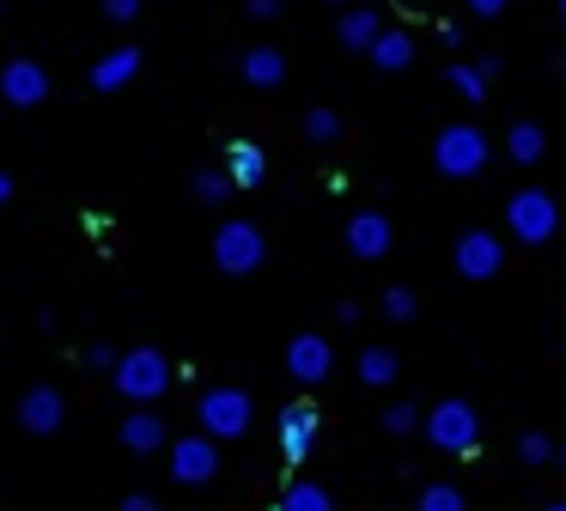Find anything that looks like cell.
Wrapping results in <instances>:
<instances>
[{
  "label": "cell",
  "mask_w": 566,
  "mask_h": 511,
  "mask_svg": "<svg viewBox=\"0 0 566 511\" xmlns=\"http://www.w3.org/2000/svg\"><path fill=\"white\" fill-rule=\"evenodd\" d=\"M98 7H104V19H111V24H135L140 19V0H98Z\"/></svg>",
  "instance_id": "obj_30"
},
{
  "label": "cell",
  "mask_w": 566,
  "mask_h": 511,
  "mask_svg": "<svg viewBox=\"0 0 566 511\" xmlns=\"http://www.w3.org/2000/svg\"><path fill=\"white\" fill-rule=\"evenodd\" d=\"M135 73H140V49H111V55L92 67V92H123Z\"/></svg>",
  "instance_id": "obj_18"
},
{
  "label": "cell",
  "mask_w": 566,
  "mask_h": 511,
  "mask_svg": "<svg viewBox=\"0 0 566 511\" xmlns=\"http://www.w3.org/2000/svg\"><path fill=\"white\" fill-rule=\"evenodd\" d=\"M196 420H201V432H213V438H244V432H250V420H256V401H250L244 389H232V384L201 389Z\"/></svg>",
  "instance_id": "obj_5"
},
{
  "label": "cell",
  "mask_w": 566,
  "mask_h": 511,
  "mask_svg": "<svg viewBox=\"0 0 566 511\" xmlns=\"http://www.w3.org/2000/svg\"><path fill=\"white\" fill-rule=\"evenodd\" d=\"M420 511H463V493L451 481H427L420 487Z\"/></svg>",
  "instance_id": "obj_27"
},
{
  "label": "cell",
  "mask_w": 566,
  "mask_h": 511,
  "mask_svg": "<svg viewBox=\"0 0 566 511\" xmlns=\"http://www.w3.org/2000/svg\"><path fill=\"white\" fill-rule=\"evenodd\" d=\"M366 55H371V67H378V73H402L408 61H415V36H408L402 24H384V36L366 49Z\"/></svg>",
  "instance_id": "obj_15"
},
{
  "label": "cell",
  "mask_w": 566,
  "mask_h": 511,
  "mask_svg": "<svg viewBox=\"0 0 566 511\" xmlns=\"http://www.w3.org/2000/svg\"><path fill=\"white\" fill-rule=\"evenodd\" d=\"M305 140H311V146L342 140V116H335V109H305Z\"/></svg>",
  "instance_id": "obj_26"
},
{
  "label": "cell",
  "mask_w": 566,
  "mask_h": 511,
  "mask_svg": "<svg viewBox=\"0 0 566 511\" xmlns=\"http://www.w3.org/2000/svg\"><path fill=\"white\" fill-rule=\"evenodd\" d=\"M542 153H548L542 122H512V134H505V158H512V165H536Z\"/></svg>",
  "instance_id": "obj_20"
},
{
  "label": "cell",
  "mask_w": 566,
  "mask_h": 511,
  "mask_svg": "<svg viewBox=\"0 0 566 511\" xmlns=\"http://www.w3.org/2000/svg\"><path fill=\"white\" fill-rule=\"evenodd\" d=\"M444 80H451V92L463 97V104H481V97H488V85H493V73L481 67V61H451V67H444Z\"/></svg>",
  "instance_id": "obj_21"
},
{
  "label": "cell",
  "mask_w": 566,
  "mask_h": 511,
  "mask_svg": "<svg viewBox=\"0 0 566 511\" xmlns=\"http://www.w3.org/2000/svg\"><path fill=\"white\" fill-rule=\"evenodd\" d=\"M189 189H196V201L213 207V201H226L238 182H232V170H196V182H189Z\"/></svg>",
  "instance_id": "obj_25"
},
{
  "label": "cell",
  "mask_w": 566,
  "mask_h": 511,
  "mask_svg": "<svg viewBox=\"0 0 566 511\" xmlns=\"http://www.w3.org/2000/svg\"><path fill=\"white\" fill-rule=\"evenodd\" d=\"M451 268L463 280H493L505 268V243L500 231H463V238L451 243Z\"/></svg>",
  "instance_id": "obj_7"
},
{
  "label": "cell",
  "mask_w": 566,
  "mask_h": 511,
  "mask_svg": "<svg viewBox=\"0 0 566 511\" xmlns=\"http://www.w3.org/2000/svg\"><path fill=\"white\" fill-rule=\"evenodd\" d=\"M116 359H123V353H111V347H92L86 353V365H98V372H116Z\"/></svg>",
  "instance_id": "obj_31"
},
{
  "label": "cell",
  "mask_w": 566,
  "mask_h": 511,
  "mask_svg": "<svg viewBox=\"0 0 566 511\" xmlns=\"http://www.w3.org/2000/svg\"><path fill=\"white\" fill-rule=\"evenodd\" d=\"M488 158H493V140L475 128V122H451V128H439V140H432V165H439V177H451V182L475 177Z\"/></svg>",
  "instance_id": "obj_2"
},
{
  "label": "cell",
  "mask_w": 566,
  "mask_h": 511,
  "mask_svg": "<svg viewBox=\"0 0 566 511\" xmlns=\"http://www.w3.org/2000/svg\"><path fill=\"white\" fill-rule=\"evenodd\" d=\"M262 255H269V243H262V231L250 219H226L213 231V262H220V274H256Z\"/></svg>",
  "instance_id": "obj_6"
},
{
  "label": "cell",
  "mask_w": 566,
  "mask_h": 511,
  "mask_svg": "<svg viewBox=\"0 0 566 511\" xmlns=\"http://www.w3.org/2000/svg\"><path fill=\"white\" fill-rule=\"evenodd\" d=\"M463 7H469V12H481V19H500L505 0H463Z\"/></svg>",
  "instance_id": "obj_32"
},
{
  "label": "cell",
  "mask_w": 566,
  "mask_h": 511,
  "mask_svg": "<svg viewBox=\"0 0 566 511\" xmlns=\"http://www.w3.org/2000/svg\"><path fill=\"white\" fill-rule=\"evenodd\" d=\"M542 511H566V499H548V505H542Z\"/></svg>",
  "instance_id": "obj_36"
},
{
  "label": "cell",
  "mask_w": 566,
  "mask_h": 511,
  "mask_svg": "<svg viewBox=\"0 0 566 511\" xmlns=\"http://www.w3.org/2000/svg\"><path fill=\"white\" fill-rule=\"evenodd\" d=\"M116 389H123L128 401H159L165 389H171V359H165L159 347H135L116 359Z\"/></svg>",
  "instance_id": "obj_4"
},
{
  "label": "cell",
  "mask_w": 566,
  "mask_h": 511,
  "mask_svg": "<svg viewBox=\"0 0 566 511\" xmlns=\"http://www.w3.org/2000/svg\"><path fill=\"white\" fill-rule=\"evenodd\" d=\"M335 36H342V49H359V55H366V49L384 36V12H371V7H347V12H342V24H335Z\"/></svg>",
  "instance_id": "obj_14"
},
{
  "label": "cell",
  "mask_w": 566,
  "mask_h": 511,
  "mask_svg": "<svg viewBox=\"0 0 566 511\" xmlns=\"http://www.w3.org/2000/svg\"><path fill=\"white\" fill-rule=\"evenodd\" d=\"M560 19H566V0H560Z\"/></svg>",
  "instance_id": "obj_38"
},
{
  "label": "cell",
  "mask_w": 566,
  "mask_h": 511,
  "mask_svg": "<svg viewBox=\"0 0 566 511\" xmlns=\"http://www.w3.org/2000/svg\"><path fill=\"white\" fill-rule=\"evenodd\" d=\"M274 432H281V457L286 462H305L311 450H317V408H311V401H286Z\"/></svg>",
  "instance_id": "obj_10"
},
{
  "label": "cell",
  "mask_w": 566,
  "mask_h": 511,
  "mask_svg": "<svg viewBox=\"0 0 566 511\" xmlns=\"http://www.w3.org/2000/svg\"><path fill=\"white\" fill-rule=\"evenodd\" d=\"M281 511H335V505H329V493H323L317 481H293L281 493Z\"/></svg>",
  "instance_id": "obj_23"
},
{
  "label": "cell",
  "mask_w": 566,
  "mask_h": 511,
  "mask_svg": "<svg viewBox=\"0 0 566 511\" xmlns=\"http://www.w3.org/2000/svg\"><path fill=\"white\" fill-rule=\"evenodd\" d=\"M0 97L13 109H38L43 97H50V73H43L38 61H7V67H0Z\"/></svg>",
  "instance_id": "obj_11"
},
{
  "label": "cell",
  "mask_w": 566,
  "mask_h": 511,
  "mask_svg": "<svg viewBox=\"0 0 566 511\" xmlns=\"http://www.w3.org/2000/svg\"><path fill=\"white\" fill-rule=\"evenodd\" d=\"M329 365H335V353H329V341H323V335H293V341H286V372H293L298 384H323Z\"/></svg>",
  "instance_id": "obj_13"
},
{
  "label": "cell",
  "mask_w": 566,
  "mask_h": 511,
  "mask_svg": "<svg viewBox=\"0 0 566 511\" xmlns=\"http://www.w3.org/2000/svg\"><path fill=\"white\" fill-rule=\"evenodd\" d=\"M505 231H512L517 243H548L554 231H560V201H554L548 189H517L512 201H505Z\"/></svg>",
  "instance_id": "obj_3"
},
{
  "label": "cell",
  "mask_w": 566,
  "mask_h": 511,
  "mask_svg": "<svg viewBox=\"0 0 566 511\" xmlns=\"http://www.w3.org/2000/svg\"><path fill=\"white\" fill-rule=\"evenodd\" d=\"M427 445L432 450H444V457H469V450L481 445V408L475 401H463V396H444L439 408H427Z\"/></svg>",
  "instance_id": "obj_1"
},
{
  "label": "cell",
  "mask_w": 566,
  "mask_h": 511,
  "mask_svg": "<svg viewBox=\"0 0 566 511\" xmlns=\"http://www.w3.org/2000/svg\"><path fill=\"white\" fill-rule=\"evenodd\" d=\"M560 462H566V445H560Z\"/></svg>",
  "instance_id": "obj_39"
},
{
  "label": "cell",
  "mask_w": 566,
  "mask_h": 511,
  "mask_svg": "<svg viewBox=\"0 0 566 511\" xmlns=\"http://www.w3.org/2000/svg\"><path fill=\"white\" fill-rule=\"evenodd\" d=\"M390 243H396L390 213L366 207V213H354V219H347V250H354V262H378V255H390Z\"/></svg>",
  "instance_id": "obj_9"
},
{
  "label": "cell",
  "mask_w": 566,
  "mask_h": 511,
  "mask_svg": "<svg viewBox=\"0 0 566 511\" xmlns=\"http://www.w3.org/2000/svg\"><path fill=\"white\" fill-rule=\"evenodd\" d=\"M213 474H220V438H213V432L177 438V445H171V481H184V487H208Z\"/></svg>",
  "instance_id": "obj_8"
},
{
  "label": "cell",
  "mask_w": 566,
  "mask_h": 511,
  "mask_svg": "<svg viewBox=\"0 0 566 511\" xmlns=\"http://www.w3.org/2000/svg\"><path fill=\"white\" fill-rule=\"evenodd\" d=\"M378 420H384V432H390V438H408V432H420V426H427V414H420L415 401H390Z\"/></svg>",
  "instance_id": "obj_24"
},
{
  "label": "cell",
  "mask_w": 566,
  "mask_h": 511,
  "mask_svg": "<svg viewBox=\"0 0 566 511\" xmlns=\"http://www.w3.org/2000/svg\"><path fill=\"white\" fill-rule=\"evenodd\" d=\"M62 420H67V401H62V389L38 384V389H25V396H19V426H25V432L50 438V432H62Z\"/></svg>",
  "instance_id": "obj_12"
},
{
  "label": "cell",
  "mask_w": 566,
  "mask_h": 511,
  "mask_svg": "<svg viewBox=\"0 0 566 511\" xmlns=\"http://www.w3.org/2000/svg\"><path fill=\"white\" fill-rule=\"evenodd\" d=\"M329 7H347V0H329Z\"/></svg>",
  "instance_id": "obj_37"
},
{
  "label": "cell",
  "mask_w": 566,
  "mask_h": 511,
  "mask_svg": "<svg viewBox=\"0 0 566 511\" xmlns=\"http://www.w3.org/2000/svg\"><path fill=\"white\" fill-rule=\"evenodd\" d=\"M226 170H232L238 189H262V177H269V153H262L256 140H232V153H226Z\"/></svg>",
  "instance_id": "obj_16"
},
{
  "label": "cell",
  "mask_w": 566,
  "mask_h": 511,
  "mask_svg": "<svg viewBox=\"0 0 566 511\" xmlns=\"http://www.w3.org/2000/svg\"><path fill=\"white\" fill-rule=\"evenodd\" d=\"M123 511H159V499H153V493H128Z\"/></svg>",
  "instance_id": "obj_33"
},
{
  "label": "cell",
  "mask_w": 566,
  "mask_h": 511,
  "mask_svg": "<svg viewBox=\"0 0 566 511\" xmlns=\"http://www.w3.org/2000/svg\"><path fill=\"white\" fill-rule=\"evenodd\" d=\"M238 67H244V80L256 85V92H274V85L286 80V55H281V49H250Z\"/></svg>",
  "instance_id": "obj_19"
},
{
  "label": "cell",
  "mask_w": 566,
  "mask_h": 511,
  "mask_svg": "<svg viewBox=\"0 0 566 511\" xmlns=\"http://www.w3.org/2000/svg\"><path fill=\"white\" fill-rule=\"evenodd\" d=\"M396 372H402V359H396L390 347H366V353H359V384L384 389V384H396Z\"/></svg>",
  "instance_id": "obj_22"
},
{
  "label": "cell",
  "mask_w": 566,
  "mask_h": 511,
  "mask_svg": "<svg viewBox=\"0 0 566 511\" xmlns=\"http://www.w3.org/2000/svg\"><path fill=\"white\" fill-rule=\"evenodd\" d=\"M123 445L135 450V457H153V450H165V420L153 408H135L123 420Z\"/></svg>",
  "instance_id": "obj_17"
},
{
  "label": "cell",
  "mask_w": 566,
  "mask_h": 511,
  "mask_svg": "<svg viewBox=\"0 0 566 511\" xmlns=\"http://www.w3.org/2000/svg\"><path fill=\"white\" fill-rule=\"evenodd\" d=\"M548 457H560L548 432H524V438H517V462H530V469H542Z\"/></svg>",
  "instance_id": "obj_28"
},
{
  "label": "cell",
  "mask_w": 566,
  "mask_h": 511,
  "mask_svg": "<svg viewBox=\"0 0 566 511\" xmlns=\"http://www.w3.org/2000/svg\"><path fill=\"white\" fill-rule=\"evenodd\" d=\"M244 12H250V19H274V12H281V0H250Z\"/></svg>",
  "instance_id": "obj_34"
},
{
  "label": "cell",
  "mask_w": 566,
  "mask_h": 511,
  "mask_svg": "<svg viewBox=\"0 0 566 511\" xmlns=\"http://www.w3.org/2000/svg\"><path fill=\"white\" fill-rule=\"evenodd\" d=\"M7 195H13V177H7V170H0V201H7Z\"/></svg>",
  "instance_id": "obj_35"
},
{
  "label": "cell",
  "mask_w": 566,
  "mask_h": 511,
  "mask_svg": "<svg viewBox=\"0 0 566 511\" xmlns=\"http://www.w3.org/2000/svg\"><path fill=\"white\" fill-rule=\"evenodd\" d=\"M415 311H420V299H415L408 286H390V292H384V316H390V323H408Z\"/></svg>",
  "instance_id": "obj_29"
}]
</instances>
